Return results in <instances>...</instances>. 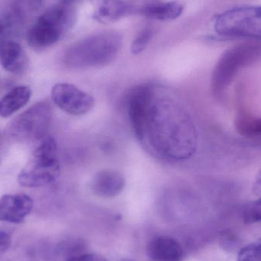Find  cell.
Here are the masks:
<instances>
[{
    "label": "cell",
    "instance_id": "6da1fadb",
    "mask_svg": "<svg viewBox=\"0 0 261 261\" xmlns=\"http://www.w3.org/2000/svg\"><path fill=\"white\" fill-rule=\"evenodd\" d=\"M136 137L156 154L171 161H185L197 150V130L188 112L176 99L157 96L155 90Z\"/></svg>",
    "mask_w": 261,
    "mask_h": 261
},
{
    "label": "cell",
    "instance_id": "7a4b0ae2",
    "mask_svg": "<svg viewBox=\"0 0 261 261\" xmlns=\"http://www.w3.org/2000/svg\"><path fill=\"white\" fill-rule=\"evenodd\" d=\"M122 44L123 36L120 32H98L74 43L66 50L63 60L69 68L103 67L116 58Z\"/></svg>",
    "mask_w": 261,
    "mask_h": 261
},
{
    "label": "cell",
    "instance_id": "3957f363",
    "mask_svg": "<svg viewBox=\"0 0 261 261\" xmlns=\"http://www.w3.org/2000/svg\"><path fill=\"white\" fill-rule=\"evenodd\" d=\"M261 47L257 42H244L224 52L218 61L211 80L213 94L222 99L238 73L260 59Z\"/></svg>",
    "mask_w": 261,
    "mask_h": 261
},
{
    "label": "cell",
    "instance_id": "277c9868",
    "mask_svg": "<svg viewBox=\"0 0 261 261\" xmlns=\"http://www.w3.org/2000/svg\"><path fill=\"white\" fill-rule=\"evenodd\" d=\"M76 15L72 6L60 4L48 9L28 34V43L35 50L49 48L75 24Z\"/></svg>",
    "mask_w": 261,
    "mask_h": 261
},
{
    "label": "cell",
    "instance_id": "5b68a950",
    "mask_svg": "<svg viewBox=\"0 0 261 261\" xmlns=\"http://www.w3.org/2000/svg\"><path fill=\"white\" fill-rule=\"evenodd\" d=\"M60 175L57 144L52 136L44 137L32 159L18 173V182L27 188L44 187L55 182Z\"/></svg>",
    "mask_w": 261,
    "mask_h": 261
},
{
    "label": "cell",
    "instance_id": "8992f818",
    "mask_svg": "<svg viewBox=\"0 0 261 261\" xmlns=\"http://www.w3.org/2000/svg\"><path fill=\"white\" fill-rule=\"evenodd\" d=\"M215 30L220 37L260 39V6H241L218 15L215 18Z\"/></svg>",
    "mask_w": 261,
    "mask_h": 261
},
{
    "label": "cell",
    "instance_id": "52a82bcc",
    "mask_svg": "<svg viewBox=\"0 0 261 261\" xmlns=\"http://www.w3.org/2000/svg\"><path fill=\"white\" fill-rule=\"evenodd\" d=\"M52 113V105L49 101L37 102L12 119L6 132L15 141H39L47 136Z\"/></svg>",
    "mask_w": 261,
    "mask_h": 261
},
{
    "label": "cell",
    "instance_id": "ba28073f",
    "mask_svg": "<svg viewBox=\"0 0 261 261\" xmlns=\"http://www.w3.org/2000/svg\"><path fill=\"white\" fill-rule=\"evenodd\" d=\"M52 99L58 108L72 116L87 114L94 106V99L90 94L69 84L54 86Z\"/></svg>",
    "mask_w": 261,
    "mask_h": 261
},
{
    "label": "cell",
    "instance_id": "9c48e42d",
    "mask_svg": "<svg viewBox=\"0 0 261 261\" xmlns=\"http://www.w3.org/2000/svg\"><path fill=\"white\" fill-rule=\"evenodd\" d=\"M33 206V199L28 195H4L0 198V221L21 223L30 214Z\"/></svg>",
    "mask_w": 261,
    "mask_h": 261
},
{
    "label": "cell",
    "instance_id": "30bf717a",
    "mask_svg": "<svg viewBox=\"0 0 261 261\" xmlns=\"http://www.w3.org/2000/svg\"><path fill=\"white\" fill-rule=\"evenodd\" d=\"M0 64L9 73L21 74L29 67L27 54L21 44L9 38L0 39Z\"/></svg>",
    "mask_w": 261,
    "mask_h": 261
},
{
    "label": "cell",
    "instance_id": "8fae6325",
    "mask_svg": "<svg viewBox=\"0 0 261 261\" xmlns=\"http://www.w3.org/2000/svg\"><path fill=\"white\" fill-rule=\"evenodd\" d=\"M125 185L122 173L114 170H103L93 176L91 190L100 197L113 198L122 193Z\"/></svg>",
    "mask_w": 261,
    "mask_h": 261
},
{
    "label": "cell",
    "instance_id": "7c38bea8",
    "mask_svg": "<svg viewBox=\"0 0 261 261\" xmlns=\"http://www.w3.org/2000/svg\"><path fill=\"white\" fill-rule=\"evenodd\" d=\"M147 254L152 261H183L180 243L170 236H159L149 243Z\"/></svg>",
    "mask_w": 261,
    "mask_h": 261
},
{
    "label": "cell",
    "instance_id": "4fadbf2b",
    "mask_svg": "<svg viewBox=\"0 0 261 261\" xmlns=\"http://www.w3.org/2000/svg\"><path fill=\"white\" fill-rule=\"evenodd\" d=\"M184 10L180 1L155 2L143 6L140 13L150 19L172 21L179 18Z\"/></svg>",
    "mask_w": 261,
    "mask_h": 261
},
{
    "label": "cell",
    "instance_id": "5bb4252c",
    "mask_svg": "<svg viewBox=\"0 0 261 261\" xmlns=\"http://www.w3.org/2000/svg\"><path fill=\"white\" fill-rule=\"evenodd\" d=\"M132 12V7L121 0H101L93 18L103 24L116 22Z\"/></svg>",
    "mask_w": 261,
    "mask_h": 261
},
{
    "label": "cell",
    "instance_id": "9a60e30c",
    "mask_svg": "<svg viewBox=\"0 0 261 261\" xmlns=\"http://www.w3.org/2000/svg\"><path fill=\"white\" fill-rule=\"evenodd\" d=\"M32 91L26 86L14 87L0 99V117H10L29 102Z\"/></svg>",
    "mask_w": 261,
    "mask_h": 261
},
{
    "label": "cell",
    "instance_id": "2e32d148",
    "mask_svg": "<svg viewBox=\"0 0 261 261\" xmlns=\"http://www.w3.org/2000/svg\"><path fill=\"white\" fill-rule=\"evenodd\" d=\"M44 0H12L10 12L6 19L13 27L22 24L31 15L37 13L42 7Z\"/></svg>",
    "mask_w": 261,
    "mask_h": 261
},
{
    "label": "cell",
    "instance_id": "e0dca14e",
    "mask_svg": "<svg viewBox=\"0 0 261 261\" xmlns=\"http://www.w3.org/2000/svg\"><path fill=\"white\" fill-rule=\"evenodd\" d=\"M236 129L244 136L256 138L260 136L261 122L260 118H256L249 113L242 112L236 117Z\"/></svg>",
    "mask_w": 261,
    "mask_h": 261
},
{
    "label": "cell",
    "instance_id": "ac0fdd59",
    "mask_svg": "<svg viewBox=\"0 0 261 261\" xmlns=\"http://www.w3.org/2000/svg\"><path fill=\"white\" fill-rule=\"evenodd\" d=\"M154 35V29L151 26L144 28L136 35L131 44L132 54L134 55H140L151 41Z\"/></svg>",
    "mask_w": 261,
    "mask_h": 261
},
{
    "label": "cell",
    "instance_id": "d6986e66",
    "mask_svg": "<svg viewBox=\"0 0 261 261\" xmlns=\"http://www.w3.org/2000/svg\"><path fill=\"white\" fill-rule=\"evenodd\" d=\"M242 218L245 224H254L260 222L261 219L260 199L248 202L242 208Z\"/></svg>",
    "mask_w": 261,
    "mask_h": 261
},
{
    "label": "cell",
    "instance_id": "ffe728a7",
    "mask_svg": "<svg viewBox=\"0 0 261 261\" xmlns=\"http://www.w3.org/2000/svg\"><path fill=\"white\" fill-rule=\"evenodd\" d=\"M238 261H261L260 241L242 248L238 254Z\"/></svg>",
    "mask_w": 261,
    "mask_h": 261
},
{
    "label": "cell",
    "instance_id": "44dd1931",
    "mask_svg": "<svg viewBox=\"0 0 261 261\" xmlns=\"http://www.w3.org/2000/svg\"><path fill=\"white\" fill-rule=\"evenodd\" d=\"M221 245L224 249L232 251L239 243L237 236L230 231H225L221 236Z\"/></svg>",
    "mask_w": 261,
    "mask_h": 261
},
{
    "label": "cell",
    "instance_id": "7402d4cb",
    "mask_svg": "<svg viewBox=\"0 0 261 261\" xmlns=\"http://www.w3.org/2000/svg\"><path fill=\"white\" fill-rule=\"evenodd\" d=\"M67 261H107L102 256L95 254H81L69 257Z\"/></svg>",
    "mask_w": 261,
    "mask_h": 261
},
{
    "label": "cell",
    "instance_id": "603a6c76",
    "mask_svg": "<svg viewBox=\"0 0 261 261\" xmlns=\"http://www.w3.org/2000/svg\"><path fill=\"white\" fill-rule=\"evenodd\" d=\"M12 245V237L9 233L0 230V253H5Z\"/></svg>",
    "mask_w": 261,
    "mask_h": 261
},
{
    "label": "cell",
    "instance_id": "cb8c5ba5",
    "mask_svg": "<svg viewBox=\"0 0 261 261\" xmlns=\"http://www.w3.org/2000/svg\"><path fill=\"white\" fill-rule=\"evenodd\" d=\"M10 29V25L6 21V18L3 21H0V39H2V36H3L6 32H7V31H9V29Z\"/></svg>",
    "mask_w": 261,
    "mask_h": 261
},
{
    "label": "cell",
    "instance_id": "d4e9b609",
    "mask_svg": "<svg viewBox=\"0 0 261 261\" xmlns=\"http://www.w3.org/2000/svg\"><path fill=\"white\" fill-rule=\"evenodd\" d=\"M254 193H257L260 195V176L259 175L258 178H257V182H255V185L254 187Z\"/></svg>",
    "mask_w": 261,
    "mask_h": 261
},
{
    "label": "cell",
    "instance_id": "484cf974",
    "mask_svg": "<svg viewBox=\"0 0 261 261\" xmlns=\"http://www.w3.org/2000/svg\"><path fill=\"white\" fill-rule=\"evenodd\" d=\"M77 1H78V0H61V4L72 6V5L76 3Z\"/></svg>",
    "mask_w": 261,
    "mask_h": 261
},
{
    "label": "cell",
    "instance_id": "4316f807",
    "mask_svg": "<svg viewBox=\"0 0 261 261\" xmlns=\"http://www.w3.org/2000/svg\"><path fill=\"white\" fill-rule=\"evenodd\" d=\"M23 261H25V260H23ZM26 261H42V260H36V259L30 258V259H27V260H26Z\"/></svg>",
    "mask_w": 261,
    "mask_h": 261
},
{
    "label": "cell",
    "instance_id": "83f0119b",
    "mask_svg": "<svg viewBox=\"0 0 261 261\" xmlns=\"http://www.w3.org/2000/svg\"><path fill=\"white\" fill-rule=\"evenodd\" d=\"M121 261H134L133 260H131V259H128V258H125V259H122Z\"/></svg>",
    "mask_w": 261,
    "mask_h": 261
}]
</instances>
